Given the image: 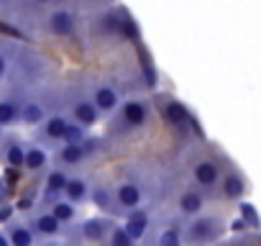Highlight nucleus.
Here are the masks:
<instances>
[{"instance_id": "20e7f679", "label": "nucleus", "mask_w": 261, "mask_h": 246, "mask_svg": "<svg viewBox=\"0 0 261 246\" xmlns=\"http://www.w3.org/2000/svg\"><path fill=\"white\" fill-rule=\"evenodd\" d=\"M120 118L128 129H141L149 120V100L146 97H128L120 103Z\"/></svg>"}, {"instance_id": "4468645a", "label": "nucleus", "mask_w": 261, "mask_h": 246, "mask_svg": "<svg viewBox=\"0 0 261 246\" xmlns=\"http://www.w3.org/2000/svg\"><path fill=\"white\" fill-rule=\"evenodd\" d=\"M90 182L85 180V177H69L67 180V185H64V198L67 200H72L74 205H82V203H87L90 200Z\"/></svg>"}, {"instance_id": "f03ea898", "label": "nucleus", "mask_w": 261, "mask_h": 246, "mask_svg": "<svg viewBox=\"0 0 261 246\" xmlns=\"http://www.w3.org/2000/svg\"><path fill=\"white\" fill-rule=\"evenodd\" d=\"M190 172H192V180L197 187H202L205 192L207 190H215L218 182H220V167L213 157H195L192 164H190Z\"/></svg>"}, {"instance_id": "2f4dec72", "label": "nucleus", "mask_w": 261, "mask_h": 246, "mask_svg": "<svg viewBox=\"0 0 261 246\" xmlns=\"http://www.w3.org/2000/svg\"><path fill=\"white\" fill-rule=\"evenodd\" d=\"M36 3H51V0H36Z\"/></svg>"}, {"instance_id": "bb28decb", "label": "nucleus", "mask_w": 261, "mask_h": 246, "mask_svg": "<svg viewBox=\"0 0 261 246\" xmlns=\"http://www.w3.org/2000/svg\"><path fill=\"white\" fill-rule=\"evenodd\" d=\"M87 129L82 126V123H77V120H69V126H67V131H64V144H82L85 139H87V134H85Z\"/></svg>"}, {"instance_id": "cd10ccee", "label": "nucleus", "mask_w": 261, "mask_h": 246, "mask_svg": "<svg viewBox=\"0 0 261 246\" xmlns=\"http://www.w3.org/2000/svg\"><path fill=\"white\" fill-rule=\"evenodd\" d=\"M238 215L246 220L248 228H258V226H261V218H258L256 208H253L251 203H246V200H241V205H238Z\"/></svg>"}, {"instance_id": "c756f323", "label": "nucleus", "mask_w": 261, "mask_h": 246, "mask_svg": "<svg viewBox=\"0 0 261 246\" xmlns=\"http://www.w3.org/2000/svg\"><path fill=\"white\" fill-rule=\"evenodd\" d=\"M0 246H11V238H8V233H0Z\"/></svg>"}, {"instance_id": "c85d7f7f", "label": "nucleus", "mask_w": 261, "mask_h": 246, "mask_svg": "<svg viewBox=\"0 0 261 246\" xmlns=\"http://www.w3.org/2000/svg\"><path fill=\"white\" fill-rule=\"evenodd\" d=\"M8 72V59H6V54H0V77H3Z\"/></svg>"}, {"instance_id": "f8f14e48", "label": "nucleus", "mask_w": 261, "mask_h": 246, "mask_svg": "<svg viewBox=\"0 0 261 246\" xmlns=\"http://www.w3.org/2000/svg\"><path fill=\"white\" fill-rule=\"evenodd\" d=\"M34 231H36V236H44V238H54V236H59L62 233V220L51 213V210H44V213H36L34 215Z\"/></svg>"}, {"instance_id": "412c9836", "label": "nucleus", "mask_w": 261, "mask_h": 246, "mask_svg": "<svg viewBox=\"0 0 261 246\" xmlns=\"http://www.w3.org/2000/svg\"><path fill=\"white\" fill-rule=\"evenodd\" d=\"M49 164V154H46V149H41V146H26V162H23V169H29V172H41L44 167Z\"/></svg>"}, {"instance_id": "2eb2a0df", "label": "nucleus", "mask_w": 261, "mask_h": 246, "mask_svg": "<svg viewBox=\"0 0 261 246\" xmlns=\"http://www.w3.org/2000/svg\"><path fill=\"white\" fill-rule=\"evenodd\" d=\"M67 126H69V118H67V115H59V113H57V115H46L44 123H41V134H44V139H49V141H62Z\"/></svg>"}, {"instance_id": "4be33fe9", "label": "nucleus", "mask_w": 261, "mask_h": 246, "mask_svg": "<svg viewBox=\"0 0 261 246\" xmlns=\"http://www.w3.org/2000/svg\"><path fill=\"white\" fill-rule=\"evenodd\" d=\"M62 223H72L74 218H77V205L72 203V200H67V198H57V200H51V208H49Z\"/></svg>"}, {"instance_id": "39448f33", "label": "nucleus", "mask_w": 261, "mask_h": 246, "mask_svg": "<svg viewBox=\"0 0 261 246\" xmlns=\"http://www.w3.org/2000/svg\"><path fill=\"white\" fill-rule=\"evenodd\" d=\"M90 97L95 100L100 115H113L118 108H120V92L110 85V82H95L92 90H90Z\"/></svg>"}, {"instance_id": "1a4fd4ad", "label": "nucleus", "mask_w": 261, "mask_h": 246, "mask_svg": "<svg viewBox=\"0 0 261 246\" xmlns=\"http://www.w3.org/2000/svg\"><path fill=\"white\" fill-rule=\"evenodd\" d=\"M110 220L102 218V215H95V218H87L80 223V238L90 241V243H105L108 238V231H110Z\"/></svg>"}, {"instance_id": "393cba45", "label": "nucleus", "mask_w": 261, "mask_h": 246, "mask_svg": "<svg viewBox=\"0 0 261 246\" xmlns=\"http://www.w3.org/2000/svg\"><path fill=\"white\" fill-rule=\"evenodd\" d=\"M16 120H21V105L11 97H3L0 100V123L3 126H13Z\"/></svg>"}, {"instance_id": "a211bd4d", "label": "nucleus", "mask_w": 261, "mask_h": 246, "mask_svg": "<svg viewBox=\"0 0 261 246\" xmlns=\"http://www.w3.org/2000/svg\"><path fill=\"white\" fill-rule=\"evenodd\" d=\"M90 200L95 203V208L100 213H113L115 210V192L110 187H105V185H95L90 190Z\"/></svg>"}, {"instance_id": "0eeeda50", "label": "nucleus", "mask_w": 261, "mask_h": 246, "mask_svg": "<svg viewBox=\"0 0 261 246\" xmlns=\"http://www.w3.org/2000/svg\"><path fill=\"white\" fill-rule=\"evenodd\" d=\"M69 110H72V120L82 123L85 129L97 126V120H100V110H97V105H95L92 97H74L72 105H69Z\"/></svg>"}, {"instance_id": "6ab92c4d", "label": "nucleus", "mask_w": 261, "mask_h": 246, "mask_svg": "<svg viewBox=\"0 0 261 246\" xmlns=\"http://www.w3.org/2000/svg\"><path fill=\"white\" fill-rule=\"evenodd\" d=\"M46 118V110L39 100H26L21 105V123H26V126H39V123H44Z\"/></svg>"}, {"instance_id": "7ed1b4c3", "label": "nucleus", "mask_w": 261, "mask_h": 246, "mask_svg": "<svg viewBox=\"0 0 261 246\" xmlns=\"http://www.w3.org/2000/svg\"><path fill=\"white\" fill-rule=\"evenodd\" d=\"M113 192H115V210H120V213H130V210H136V208L144 205V190H141L139 182L125 180Z\"/></svg>"}, {"instance_id": "9d476101", "label": "nucleus", "mask_w": 261, "mask_h": 246, "mask_svg": "<svg viewBox=\"0 0 261 246\" xmlns=\"http://www.w3.org/2000/svg\"><path fill=\"white\" fill-rule=\"evenodd\" d=\"M220 192H223V198H228V200H241V198L248 192L246 177H243L238 169L230 167L225 175H220Z\"/></svg>"}, {"instance_id": "5701e85b", "label": "nucleus", "mask_w": 261, "mask_h": 246, "mask_svg": "<svg viewBox=\"0 0 261 246\" xmlns=\"http://www.w3.org/2000/svg\"><path fill=\"white\" fill-rule=\"evenodd\" d=\"M164 115L169 118V123H174V126H187V120H190V113L179 100H167L164 103Z\"/></svg>"}, {"instance_id": "72a5a7b5", "label": "nucleus", "mask_w": 261, "mask_h": 246, "mask_svg": "<svg viewBox=\"0 0 261 246\" xmlns=\"http://www.w3.org/2000/svg\"><path fill=\"white\" fill-rule=\"evenodd\" d=\"M97 3H102V0H97Z\"/></svg>"}, {"instance_id": "aec40b11", "label": "nucleus", "mask_w": 261, "mask_h": 246, "mask_svg": "<svg viewBox=\"0 0 261 246\" xmlns=\"http://www.w3.org/2000/svg\"><path fill=\"white\" fill-rule=\"evenodd\" d=\"M8 238L13 246H31L36 241V231L26 223H8Z\"/></svg>"}, {"instance_id": "f257e3e1", "label": "nucleus", "mask_w": 261, "mask_h": 246, "mask_svg": "<svg viewBox=\"0 0 261 246\" xmlns=\"http://www.w3.org/2000/svg\"><path fill=\"white\" fill-rule=\"evenodd\" d=\"M223 231V223L213 215H192V220L187 223L185 228V241L187 243H210L220 236Z\"/></svg>"}, {"instance_id": "ddd939ff", "label": "nucleus", "mask_w": 261, "mask_h": 246, "mask_svg": "<svg viewBox=\"0 0 261 246\" xmlns=\"http://www.w3.org/2000/svg\"><path fill=\"white\" fill-rule=\"evenodd\" d=\"M85 159H87V152H85L82 144H64V141H62V146H59V152H57V162H59L64 169L80 167Z\"/></svg>"}, {"instance_id": "9b49d317", "label": "nucleus", "mask_w": 261, "mask_h": 246, "mask_svg": "<svg viewBox=\"0 0 261 246\" xmlns=\"http://www.w3.org/2000/svg\"><path fill=\"white\" fill-rule=\"evenodd\" d=\"M46 26H49V31H51L54 36L64 39V36H69V34L74 31V13H72V11H67V8H59V11L49 13Z\"/></svg>"}, {"instance_id": "b1692460", "label": "nucleus", "mask_w": 261, "mask_h": 246, "mask_svg": "<svg viewBox=\"0 0 261 246\" xmlns=\"http://www.w3.org/2000/svg\"><path fill=\"white\" fill-rule=\"evenodd\" d=\"M3 159H6L8 167H13V169H23V162H26V146H23L21 141H11V144L6 146V152H3Z\"/></svg>"}, {"instance_id": "dca6fc26", "label": "nucleus", "mask_w": 261, "mask_h": 246, "mask_svg": "<svg viewBox=\"0 0 261 246\" xmlns=\"http://www.w3.org/2000/svg\"><path fill=\"white\" fill-rule=\"evenodd\" d=\"M146 241H151L156 246H179L185 241V231L174 223H164L162 228H156L154 238H146Z\"/></svg>"}, {"instance_id": "7c9ffc66", "label": "nucleus", "mask_w": 261, "mask_h": 246, "mask_svg": "<svg viewBox=\"0 0 261 246\" xmlns=\"http://www.w3.org/2000/svg\"><path fill=\"white\" fill-rule=\"evenodd\" d=\"M11 215V208H0V220H6Z\"/></svg>"}, {"instance_id": "423d86ee", "label": "nucleus", "mask_w": 261, "mask_h": 246, "mask_svg": "<svg viewBox=\"0 0 261 246\" xmlns=\"http://www.w3.org/2000/svg\"><path fill=\"white\" fill-rule=\"evenodd\" d=\"M205 190L202 187H197V185H187L182 192H179V198H177V208H179V213L182 215H187V218H192V215H200L202 210H205Z\"/></svg>"}, {"instance_id": "f3484780", "label": "nucleus", "mask_w": 261, "mask_h": 246, "mask_svg": "<svg viewBox=\"0 0 261 246\" xmlns=\"http://www.w3.org/2000/svg\"><path fill=\"white\" fill-rule=\"evenodd\" d=\"M67 180H69V175L64 172V167H57V169H51V172L46 175L44 198H49V200H57V198L64 192V185H67Z\"/></svg>"}, {"instance_id": "6e6552de", "label": "nucleus", "mask_w": 261, "mask_h": 246, "mask_svg": "<svg viewBox=\"0 0 261 246\" xmlns=\"http://www.w3.org/2000/svg\"><path fill=\"white\" fill-rule=\"evenodd\" d=\"M125 231L130 233V238H134V243L136 241H146L149 238V228H151V218H149V213L144 210V205L141 208H136V210H130L128 213V218H125Z\"/></svg>"}, {"instance_id": "a878e982", "label": "nucleus", "mask_w": 261, "mask_h": 246, "mask_svg": "<svg viewBox=\"0 0 261 246\" xmlns=\"http://www.w3.org/2000/svg\"><path fill=\"white\" fill-rule=\"evenodd\" d=\"M105 243H110V246H130V243H134V238H130V233L125 231L123 223H113L110 231H108Z\"/></svg>"}, {"instance_id": "473e14b6", "label": "nucleus", "mask_w": 261, "mask_h": 246, "mask_svg": "<svg viewBox=\"0 0 261 246\" xmlns=\"http://www.w3.org/2000/svg\"><path fill=\"white\" fill-rule=\"evenodd\" d=\"M0 129H3V123H0Z\"/></svg>"}]
</instances>
